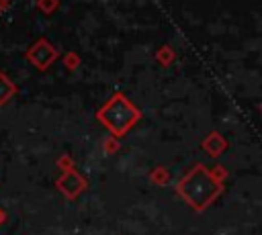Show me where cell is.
I'll use <instances>...</instances> for the list:
<instances>
[{
  "label": "cell",
  "instance_id": "6da1fadb",
  "mask_svg": "<svg viewBox=\"0 0 262 235\" xmlns=\"http://www.w3.org/2000/svg\"><path fill=\"white\" fill-rule=\"evenodd\" d=\"M104 123H108L115 131H121V129H125L129 123H131V119H133V110L125 104V100L121 102V100H117L115 104H111L108 108H106V112H104Z\"/></svg>",
  "mask_w": 262,
  "mask_h": 235
}]
</instances>
